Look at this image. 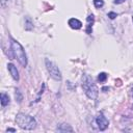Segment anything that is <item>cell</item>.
<instances>
[{
    "mask_svg": "<svg viewBox=\"0 0 133 133\" xmlns=\"http://www.w3.org/2000/svg\"><path fill=\"white\" fill-rule=\"evenodd\" d=\"M82 88L84 89L85 95L89 99H91V100L97 99L98 92H99L98 87H97L96 83L94 82L92 78L87 74H83V76H82Z\"/></svg>",
    "mask_w": 133,
    "mask_h": 133,
    "instance_id": "1",
    "label": "cell"
},
{
    "mask_svg": "<svg viewBox=\"0 0 133 133\" xmlns=\"http://www.w3.org/2000/svg\"><path fill=\"white\" fill-rule=\"evenodd\" d=\"M10 47H11V51L14 53V56L18 59L20 64L23 66H26L27 65V56H26L25 50L22 47V45L19 42H17L16 39L11 38L10 39Z\"/></svg>",
    "mask_w": 133,
    "mask_h": 133,
    "instance_id": "2",
    "label": "cell"
},
{
    "mask_svg": "<svg viewBox=\"0 0 133 133\" xmlns=\"http://www.w3.org/2000/svg\"><path fill=\"white\" fill-rule=\"evenodd\" d=\"M16 123L19 125L20 128L24 130H33L36 127V121L33 116L24 114V113H19L16 116Z\"/></svg>",
    "mask_w": 133,
    "mask_h": 133,
    "instance_id": "3",
    "label": "cell"
},
{
    "mask_svg": "<svg viewBox=\"0 0 133 133\" xmlns=\"http://www.w3.org/2000/svg\"><path fill=\"white\" fill-rule=\"evenodd\" d=\"M45 62H46L47 71L49 72L50 76H51L53 79H55V80H58V81L61 80V73H60L58 66H57L53 61H51V60H49V59H46Z\"/></svg>",
    "mask_w": 133,
    "mask_h": 133,
    "instance_id": "4",
    "label": "cell"
},
{
    "mask_svg": "<svg viewBox=\"0 0 133 133\" xmlns=\"http://www.w3.org/2000/svg\"><path fill=\"white\" fill-rule=\"evenodd\" d=\"M96 123H97V125H98V128H99L101 131H104V130L108 127V125H109L108 119L104 116V114H103L102 112H99V113H98V115H97V117H96Z\"/></svg>",
    "mask_w": 133,
    "mask_h": 133,
    "instance_id": "5",
    "label": "cell"
},
{
    "mask_svg": "<svg viewBox=\"0 0 133 133\" xmlns=\"http://www.w3.org/2000/svg\"><path fill=\"white\" fill-rule=\"evenodd\" d=\"M7 69H8V71H9L11 77H12L16 81H19V72H18L17 68L15 66V64H12V63H8V64H7Z\"/></svg>",
    "mask_w": 133,
    "mask_h": 133,
    "instance_id": "6",
    "label": "cell"
},
{
    "mask_svg": "<svg viewBox=\"0 0 133 133\" xmlns=\"http://www.w3.org/2000/svg\"><path fill=\"white\" fill-rule=\"evenodd\" d=\"M69 25H70L71 28L76 29V30L77 29H80L82 27V23L78 19H75V18H72V19L69 20Z\"/></svg>",
    "mask_w": 133,
    "mask_h": 133,
    "instance_id": "7",
    "label": "cell"
},
{
    "mask_svg": "<svg viewBox=\"0 0 133 133\" xmlns=\"http://www.w3.org/2000/svg\"><path fill=\"white\" fill-rule=\"evenodd\" d=\"M56 130L58 132H72L73 131V128L68 125V124H60L58 125V127L56 128Z\"/></svg>",
    "mask_w": 133,
    "mask_h": 133,
    "instance_id": "8",
    "label": "cell"
},
{
    "mask_svg": "<svg viewBox=\"0 0 133 133\" xmlns=\"http://www.w3.org/2000/svg\"><path fill=\"white\" fill-rule=\"evenodd\" d=\"M87 21V28H86V32L88 34L91 33V27H92V24H94V21H95V18H94V15H89L86 19Z\"/></svg>",
    "mask_w": 133,
    "mask_h": 133,
    "instance_id": "9",
    "label": "cell"
},
{
    "mask_svg": "<svg viewBox=\"0 0 133 133\" xmlns=\"http://www.w3.org/2000/svg\"><path fill=\"white\" fill-rule=\"evenodd\" d=\"M0 97H1V105H2V106H6V105L9 104V97H8L6 94L2 92Z\"/></svg>",
    "mask_w": 133,
    "mask_h": 133,
    "instance_id": "10",
    "label": "cell"
},
{
    "mask_svg": "<svg viewBox=\"0 0 133 133\" xmlns=\"http://www.w3.org/2000/svg\"><path fill=\"white\" fill-rule=\"evenodd\" d=\"M106 79H107V74H106V73L102 72V73L99 74V76H98V80H99L100 82H104V81H106Z\"/></svg>",
    "mask_w": 133,
    "mask_h": 133,
    "instance_id": "11",
    "label": "cell"
},
{
    "mask_svg": "<svg viewBox=\"0 0 133 133\" xmlns=\"http://www.w3.org/2000/svg\"><path fill=\"white\" fill-rule=\"evenodd\" d=\"M15 98H16V100H17L19 103H21V102H22V100H23V97H22V95H21V91H20L19 89H16Z\"/></svg>",
    "mask_w": 133,
    "mask_h": 133,
    "instance_id": "12",
    "label": "cell"
},
{
    "mask_svg": "<svg viewBox=\"0 0 133 133\" xmlns=\"http://www.w3.org/2000/svg\"><path fill=\"white\" fill-rule=\"evenodd\" d=\"M94 4L97 8H100L104 5V1L103 0H94Z\"/></svg>",
    "mask_w": 133,
    "mask_h": 133,
    "instance_id": "13",
    "label": "cell"
},
{
    "mask_svg": "<svg viewBox=\"0 0 133 133\" xmlns=\"http://www.w3.org/2000/svg\"><path fill=\"white\" fill-rule=\"evenodd\" d=\"M117 15L115 14V12H113V11H110V12H108V17L111 19V20H113V19H115V17H116Z\"/></svg>",
    "mask_w": 133,
    "mask_h": 133,
    "instance_id": "14",
    "label": "cell"
},
{
    "mask_svg": "<svg viewBox=\"0 0 133 133\" xmlns=\"http://www.w3.org/2000/svg\"><path fill=\"white\" fill-rule=\"evenodd\" d=\"M125 1H126V0H114L113 3H114V4H121V3H124Z\"/></svg>",
    "mask_w": 133,
    "mask_h": 133,
    "instance_id": "15",
    "label": "cell"
},
{
    "mask_svg": "<svg viewBox=\"0 0 133 133\" xmlns=\"http://www.w3.org/2000/svg\"><path fill=\"white\" fill-rule=\"evenodd\" d=\"M7 1H8V0H1V5H2V6H4V5H5V3H6Z\"/></svg>",
    "mask_w": 133,
    "mask_h": 133,
    "instance_id": "16",
    "label": "cell"
},
{
    "mask_svg": "<svg viewBox=\"0 0 133 133\" xmlns=\"http://www.w3.org/2000/svg\"><path fill=\"white\" fill-rule=\"evenodd\" d=\"M7 131H11V132H15L16 130H15V129H12V128H8V129H7Z\"/></svg>",
    "mask_w": 133,
    "mask_h": 133,
    "instance_id": "17",
    "label": "cell"
},
{
    "mask_svg": "<svg viewBox=\"0 0 133 133\" xmlns=\"http://www.w3.org/2000/svg\"><path fill=\"white\" fill-rule=\"evenodd\" d=\"M108 89H109L108 87H103V88H102V90H108Z\"/></svg>",
    "mask_w": 133,
    "mask_h": 133,
    "instance_id": "18",
    "label": "cell"
},
{
    "mask_svg": "<svg viewBox=\"0 0 133 133\" xmlns=\"http://www.w3.org/2000/svg\"><path fill=\"white\" fill-rule=\"evenodd\" d=\"M132 21H133V16H132Z\"/></svg>",
    "mask_w": 133,
    "mask_h": 133,
    "instance_id": "19",
    "label": "cell"
}]
</instances>
